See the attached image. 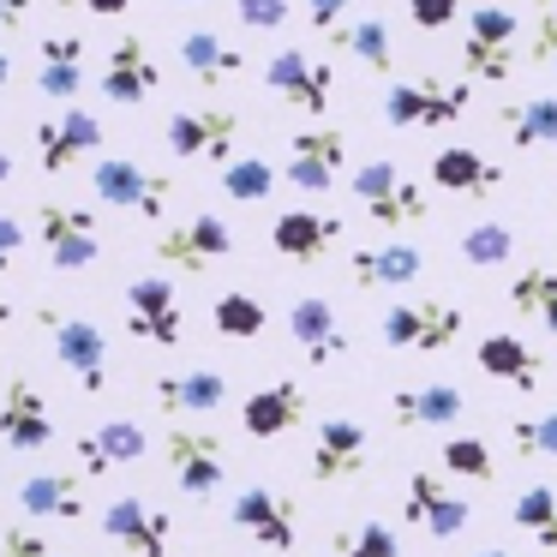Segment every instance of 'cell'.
<instances>
[{"mask_svg":"<svg viewBox=\"0 0 557 557\" xmlns=\"http://www.w3.org/2000/svg\"><path fill=\"white\" fill-rule=\"evenodd\" d=\"M157 85H162V66L150 61L145 37L121 30V37L109 42V54H102V66H97V97L114 102V109H138L145 97H157Z\"/></svg>","mask_w":557,"mask_h":557,"instance_id":"cell-13","label":"cell"},{"mask_svg":"<svg viewBox=\"0 0 557 557\" xmlns=\"http://www.w3.org/2000/svg\"><path fill=\"white\" fill-rule=\"evenodd\" d=\"M0 557H61V552L49 545V533L13 521V528H0Z\"/></svg>","mask_w":557,"mask_h":557,"instance_id":"cell-43","label":"cell"},{"mask_svg":"<svg viewBox=\"0 0 557 557\" xmlns=\"http://www.w3.org/2000/svg\"><path fill=\"white\" fill-rule=\"evenodd\" d=\"M461 7H468V0H408V18H413V30H425V37H432V30H444Z\"/></svg>","mask_w":557,"mask_h":557,"instance_id":"cell-46","label":"cell"},{"mask_svg":"<svg viewBox=\"0 0 557 557\" xmlns=\"http://www.w3.org/2000/svg\"><path fill=\"white\" fill-rule=\"evenodd\" d=\"M61 7H78V13H90V18H126L133 13V0H61Z\"/></svg>","mask_w":557,"mask_h":557,"instance_id":"cell-49","label":"cell"},{"mask_svg":"<svg viewBox=\"0 0 557 557\" xmlns=\"http://www.w3.org/2000/svg\"><path fill=\"white\" fill-rule=\"evenodd\" d=\"M354 0H306V18H312V30H324V37H336L342 25H348Z\"/></svg>","mask_w":557,"mask_h":557,"instance_id":"cell-47","label":"cell"},{"mask_svg":"<svg viewBox=\"0 0 557 557\" xmlns=\"http://www.w3.org/2000/svg\"><path fill=\"white\" fill-rule=\"evenodd\" d=\"M210 324H216V336H228V342H252V336H264L270 330V312H264V300L258 294H222L216 306H210Z\"/></svg>","mask_w":557,"mask_h":557,"instance_id":"cell-38","label":"cell"},{"mask_svg":"<svg viewBox=\"0 0 557 557\" xmlns=\"http://www.w3.org/2000/svg\"><path fill=\"white\" fill-rule=\"evenodd\" d=\"M401 516H408V528L432 533V540H456V533L468 528L473 504L456 492V485H444V473L413 468L408 485H401Z\"/></svg>","mask_w":557,"mask_h":557,"instance_id":"cell-15","label":"cell"},{"mask_svg":"<svg viewBox=\"0 0 557 557\" xmlns=\"http://www.w3.org/2000/svg\"><path fill=\"white\" fill-rule=\"evenodd\" d=\"M366 456H372V437H366V425L330 413V420H318V432H312L306 473H312L318 485H342V480H360V473H366Z\"/></svg>","mask_w":557,"mask_h":557,"instance_id":"cell-20","label":"cell"},{"mask_svg":"<svg viewBox=\"0 0 557 557\" xmlns=\"http://www.w3.org/2000/svg\"><path fill=\"white\" fill-rule=\"evenodd\" d=\"M473 360H480L485 377H497V384L521 389V396H533L545 377V360L528 348L521 336H504V330H492V336H480V348H473Z\"/></svg>","mask_w":557,"mask_h":557,"instance_id":"cell-29","label":"cell"},{"mask_svg":"<svg viewBox=\"0 0 557 557\" xmlns=\"http://www.w3.org/2000/svg\"><path fill=\"white\" fill-rule=\"evenodd\" d=\"M480 557H516V552H480Z\"/></svg>","mask_w":557,"mask_h":557,"instance_id":"cell-55","label":"cell"},{"mask_svg":"<svg viewBox=\"0 0 557 557\" xmlns=\"http://www.w3.org/2000/svg\"><path fill=\"white\" fill-rule=\"evenodd\" d=\"M288 336L312 366H330V360H342V354L354 348L348 330H342V318H336V306H330L324 294H300V300L288 306Z\"/></svg>","mask_w":557,"mask_h":557,"instance_id":"cell-24","label":"cell"},{"mask_svg":"<svg viewBox=\"0 0 557 557\" xmlns=\"http://www.w3.org/2000/svg\"><path fill=\"white\" fill-rule=\"evenodd\" d=\"M181 7H210V0H181Z\"/></svg>","mask_w":557,"mask_h":557,"instance_id":"cell-56","label":"cell"},{"mask_svg":"<svg viewBox=\"0 0 557 557\" xmlns=\"http://www.w3.org/2000/svg\"><path fill=\"white\" fill-rule=\"evenodd\" d=\"M181 66L193 85L216 90V85H234V78L246 73V54L234 49V42H222L216 30H186L181 37Z\"/></svg>","mask_w":557,"mask_h":557,"instance_id":"cell-31","label":"cell"},{"mask_svg":"<svg viewBox=\"0 0 557 557\" xmlns=\"http://www.w3.org/2000/svg\"><path fill=\"white\" fill-rule=\"evenodd\" d=\"M516 37H521V18L509 13V7H473L468 30H461V66H468L473 78H485V85H504L521 66Z\"/></svg>","mask_w":557,"mask_h":557,"instance_id":"cell-8","label":"cell"},{"mask_svg":"<svg viewBox=\"0 0 557 557\" xmlns=\"http://www.w3.org/2000/svg\"><path fill=\"white\" fill-rule=\"evenodd\" d=\"M264 90L300 114H330V102H336V66L306 49H276L264 61Z\"/></svg>","mask_w":557,"mask_h":557,"instance_id":"cell-10","label":"cell"},{"mask_svg":"<svg viewBox=\"0 0 557 557\" xmlns=\"http://www.w3.org/2000/svg\"><path fill=\"white\" fill-rule=\"evenodd\" d=\"M509 306L557 336V270L552 264H521L516 276H509Z\"/></svg>","mask_w":557,"mask_h":557,"instance_id":"cell-35","label":"cell"},{"mask_svg":"<svg viewBox=\"0 0 557 557\" xmlns=\"http://www.w3.org/2000/svg\"><path fill=\"white\" fill-rule=\"evenodd\" d=\"M37 90L49 102H61V109H78V90H85V37L78 30H49V37L37 42Z\"/></svg>","mask_w":557,"mask_h":557,"instance_id":"cell-25","label":"cell"},{"mask_svg":"<svg viewBox=\"0 0 557 557\" xmlns=\"http://www.w3.org/2000/svg\"><path fill=\"white\" fill-rule=\"evenodd\" d=\"M342 162H348V133H342V126H300V133L288 138V169H282V181H288L294 193L324 198L330 186L342 181Z\"/></svg>","mask_w":557,"mask_h":557,"instance_id":"cell-14","label":"cell"},{"mask_svg":"<svg viewBox=\"0 0 557 557\" xmlns=\"http://www.w3.org/2000/svg\"><path fill=\"white\" fill-rule=\"evenodd\" d=\"M13 181V157H7V150H0V186Z\"/></svg>","mask_w":557,"mask_h":557,"instance_id":"cell-52","label":"cell"},{"mask_svg":"<svg viewBox=\"0 0 557 557\" xmlns=\"http://www.w3.org/2000/svg\"><path fill=\"white\" fill-rule=\"evenodd\" d=\"M30 7H37V0H0V30H18L30 18Z\"/></svg>","mask_w":557,"mask_h":557,"instance_id":"cell-50","label":"cell"},{"mask_svg":"<svg viewBox=\"0 0 557 557\" xmlns=\"http://www.w3.org/2000/svg\"><path fill=\"white\" fill-rule=\"evenodd\" d=\"M126 330L150 348H181L186 336V312L181 294H174L169 276H133L126 282Z\"/></svg>","mask_w":557,"mask_h":557,"instance_id":"cell-16","label":"cell"},{"mask_svg":"<svg viewBox=\"0 0 557 557\" xmlns=\"http://www.w3.org/2000/svg\"><path fill=\"white\" fill-rule=\"evenodd\" d=\"M228 521L264 552H294L300 545V509H294V497L270 492V485H246L228 504Z\"/></svg>","mask_w":557,"mask_h":557,"instance_id":"cell-17","label":"cell"},{"mask_svg":"<svg viewBox=\"0 0 557 557\" xmlns=\"http://www.w3.org/2000/svg\"><path fill=\"white\" fill-rule=\"evenodd\" d=\"M437 468L456 473V480H480L485 485L497 473V456H492L485 437H444V444H437Z\"/></svg>","mask_w":557,"mask_h":557,"instance_id":"cell-41","label":"cell"},{"mask_svg":"<svg viewBox=\"0 0 557 557\" xmlns=\"http://www.w3.org/2000/svg\"><path fill=\"white\" fill-rule=\"evenodd\" d=\"M497 133H504L516 150L557 145V97H528V102H509V109H497Z\"/></svg>","mask_w":557,"mask_h":557,"instance_id":"cell-34","label":"cell"},{"mask_svg":"<svg viewBox=\"0 0 557 557\" xmlns=\"http://www.w3.org/2000/svg\"><path fill=\"white\" fill-rule=\"evenodd\" d=\"M90 193H97V205L145 216V222H162L174 205V181L157 169H145L138 157H102L97 169H90Z\"/></svg>","mask_w":557,"mask_h":557,"instance_id":"cell-5","label":"cell"},{"mask_svg":"<svg viewBox=\"0 0 557 557\" xmlns=\"http://www.w3.org/2000/svg\"><path fill=\"white\" fill-rule=\"evenodd\" d=\"M37 240H42V252H49V264L61 270V276H78V270H90L102 258L97 216L66 205V198H42L37 205Z\"/></svg>","mask_w":557,"mask_h":557,"instance_id":"cell-7","label":"cell"},{"mask_svg":"<svg viewBox=\"0 0 557 557\" xmlns=\"http://www.w3.org/2000/svg\"><path fill=\"white\" fill-rule=\"evenodd\" d=\"M306 420V389L294 377H276V384H258L252 396L240 401V432L258 437V444H276L294 425Z\"/></svg>","mask_w":557,"mask_h":557,"instance_id":"cell-23","label":"cell"},{"mask_svg":"<svg viewBox=\"0 0 557 557\" xmlns=\"http://www.w3.org/2000/svg\"><path fill=\"white\" fill-rule=\"evenodd\" d=\"M97 521L126 557H169V545H174V516L162 504H150V497H138V492L109 497Z\"/></svg>","mask_w":557,"mask_h":557,"instance_id":"cell-11","label":"cell"},{"mask_svg":"<svg viewBox=\"0 0 557 557\" xmlns=\"http://www.w3.org/2000/svg\"><path fill=\"white\" fill-rule=\"evenodd\" d=\"M456 252H461V264H473V270H497V264L516 258V228L485 216V222H473V228H461Z\"/></svg>","mask_w":557,"mask_h":557,"instance_id":"cell-37","label":"cell"},{"mask_svg":"<svg viewBox=\"0 0 557 557\" xmlns=\"http://www.w3.org/2000/svg\"><path fill=\"white\" fill-rule=\"evenodd\" d=\"M533 7H540V13H557V0H533Z\"/></svg>","mask_w":557,"mask_h":557,"instance_id":"cell-54","label":"cell"},{"mask_svg":"<svg viewBox=\"0 0 557 557\" xmlns=\"http://www.w3.org/2000/svg\"><path fill=\"white\" fill-rule=\"evenodd\" d=\"M282 174L270 169L264 157H234L228 169H222V198H234V205H264L270 193H276Z\"/></svg>","mask_w":557,"mask_h":557,"instance_id":"cell-40","label":"cell"},{"mask_svg":"<svg viewBox=\"0 0 557 557\" xmlns=\"http://www.w3.org/2000/svg\"><path fill=\"white\" fill-rule=\"evenodd\" d=\"M288 0H234V18H240L246 30H282L288 25Z\"/></svg>","mask_w":557,"mask_h":557,"instance_id":"cell-44","label":"cell"},{"mask_svg":"<svg viewBox=\"0 0 557 557\" xmlns=\"http://www.w3.org/2000/svg\"><path fill=\"white\" fill-rule=\"evenodd\" d=\"M318 557H401V540L389 521H360V528L330 533V545Z\"/></svg>","mask_w":557,"mask_h":557,"instance_id":"cell-39","label":"cell"},{"mask_svg":"<svg viewBox=\"0 0 557 557\" xmlns=\"http://www.w3.org/2000/svg\"><path fill=\"white\" fill-rule=\"evenodd\" d=\"M7 330H13V306H0V336H7Z\"/></svg>","mask_w":557,"mask_h":557,"instance_id":"cell-53","label":"cell"},{"mask_svg":"<svg viewBox=\"0 0 557 557\" xmlns=\"http://www.w3.org/2000/svg\"><path fill=\"white\" fill-rule=\"evenodd\" d=\"M348 193H354V205H360L366 216L377 222V228H413V222L432 216V198H425V186L413 181L408 169L384 162V157L360 162V169H354V181H348Z\"/></svg>","mask_w":557,"mask_h":557,"instance_id":"cell-2","label":"cell"},{"mask_svg":"<svg viewBox=\"0 0 557 557\" xmlns=\"http://www.w3.org/2000/svg\"><path fill=\"white\" fill-rule=\"evenodd\" d=\"M509 521H516L540 552L557 557V485H528V492L509 504Z\"/></svg>","mask_w":557,"mask_h":557,"instance_id":"cell-36","label":"cell"},{"mask_svg":"<svg viewBox=\"0 0 557 557\" xmlns=\"http://www.w3.org/2000/svg\"><path fill=\"white\" fill-rule=\"evenodd\" d=\"M473 90L468 78H444V73H413V78H396L384 90V121L396 133H432V126H456L468 114Z\"/></svg>","mask_w":557,"mask_h":557,"instance_id":"cell-1","label":"cell"},{"mask_svg":"<svg viewBox=\"0 0 557 557\" xmlns=\"http://www.w3.org/2000/svg\"><path fill=\"white\" fill-rule=\"evenodd\" d=\"M240 114L234 109H181L162 126V145L174 162H222L228 169L240 157Z\"/></svg>","mask_w":557,"mask_h":557,"instance_id":"cell-6","label":"cell"},{"mask_svg":"<svg viewBox=\"0 0 557 557\" xmlns=\"http://www.w3.org/2000/svg\"><path fill=\"white\" fill-rule=\"evenodd\" d=\"M0 444L30 456V449H49L54 444V408L25 372L0 384Z\"/></svg>","mask_w":557,"mask_h":557,"instance_id":"cell-18","label":"cell"},{"mask_svg":"<svg viewBox=\"0 0 557 557\" xmlns=\"http://www.w3.org/2000/svg\"><path fill=\"white\" fill-rule=\"evenodd\" d=\"M270 246L288 264H324L342 246V216H330V210H282L270 222Z\"/></svg>","mask_w":557,"mask_h":557,"instance_id":"cell-22","label":"cell"},{"mask_svg":"<svg viewBox=\"0 0 557 557\" xmlns=\"http://www.w3.org/2000/svg\"><path fill=\"white\" fill-rule=\"evenodd\" d=\"M228 252H234V228L216 210H193V216L169 222V228L157 234V258L169 270H181V276H205V270L222 264Z\"/></svg>","mask_w":557,"mask_h":557,"instance_id":"cell-9","label":"cell"},{"mask_svg":"<svg viewBox=\"0 0 557 557\" xmlns=\"http://www.w3.org/2000/svg\"><path fill=\"white\" fill-rule=\"evenodd\" d=\"M509 444H516L521 456H552L557 461V408L516 413V420H509Z\"/></svg>","mask_w":557,"mask_h":557,"instance_id":"cell-42","label":"cell"},{"mask_svg":"<svg viewBox=\"0 0 557 557\" xmlns=\"http://www.w3.org/2000/svg\"><path fill=\"white\" fill-rule=\"evenodd\" d=\"M425 270V252L408 240H389V246H360V252L348 258V282L354 288H408V282H420Z\"/></svg>","mask_w":557,"mask_h":557,"instance_id":"cell-28","label":"cell"},{"mask_svg":"<svg viewBox=\"0 0 557 557\" xmlns=\"http://www.w3.org/2000/svg\"><path fill=\"white\" fill-rule=\"evenodd\" d=\"M162 449H169V473H174V485H181V492L193 497V504H210V497L222 492V480H228V456H222V437H216V432L169 425Z\"/></svg>","mask_w":557,"mask_h":557,"instance_id":"cell-12","label":"cell"},{"mask_svg":"<svg viewBox=\"0 0 557 557\" xmlns=\"http://www.w3.org/2000/svg\"><path fill=\"white\" fill-rule=\"evenodd\" d=\"M157 401L162 413H216L228 401V377L210 366H186V372H162L157 377Z\"/></svg>","mask_w":557,"mask_h":557,"instance_id":"cell-32","label":"cell"},{"mask_svg":"<svg viewBox=\"0 0 557 557\" xmlns=\"http://www.w3.org/2000/svg\"><path fill=\"white\" fill-rule=\"evenodd\" d=\"M432 186L437 193H456V198L485 205V198L504 193V162L480 157V150H468V145H449V150L432 157Z\"/></svg>","mask_w":557,"mask_h":557,"instance_id":"cell-26","label":"cell"},{"mask_svg":"<svg viewBox=\"0 0 557 557\" xmlns=\"http://www.w3.org/2000/svg\"><path fill=\"white\" fill-rule=\"evenodd\" d=\"M7 85H13V54L0 49V90H7Z\"/></svg>","mask_w":557,"mask_h":557,"instance_id":"cell-51","label":"cell"},{"mask_svg":"<svg viewBox=\"0 0 557 557\" xmlns=\"http://www.w3.org/2000/svg\"><path fill=\"white\" fill-rule=\"evenodd\" d=\"M468 330V312L449 300H396L377 312V342L389 354H444Z\"/></svg>","mask_w":557,"mask_h":557,"instance_id":"cell-4","label":"cell"},{"mask_svg":"<svg viewBox=\"0 0 557 557\" xmlns=\"http://www.w3.org/2000/svg\"><path fill=\"white\" fill-rule=\"evenodd\" d=\"M468 413V396L461 384H413V389H396L389 396V420L401 432H432V425H456Z\"/></svg>","mask_w":557,"mask_h":557,"instance_id":"cell-27","label":"cell"},{"mask_svg":"<svg viewBox=\"0 0 557 557\" xmlns=\"http://www.w3.org/2000/svg\"><path fill=\"white\" fill-rule=\"evenodd\" d=\"M18 246H25V228H18V216H7V210H0V276L13 270Z\"/></svg>","mask_w":557,"mask_h":557,"instance_id":"cell-48","label":"cell"},{"mask_svg":"<svg viewBox=\"0 0 557 557\" xmlns=\"http://www.w3.org/2000/svg\"><path fill=\"white\" fill-rule=\"evenodd\" d=\"M145 449H150V432L138 420H126V413H114V420H102V425H90V432L73 437V461L90 480H109V473L145 461Z\"/></svg>","mask_w":557,"mask_h":557,"instance_id":"cell-19","label":"cell"},{"mask_svg":"<svg viewBox=\"0 0 557 557\" xmlns=\"http://www.w3.org/2000/svg\"><path fill=\"white\" fill-rule=\"evenodd\" d=\"M18 509L30 521H85L90 516V497L78 485V473H30L18 485Z\"/></svg>","mask_w":557,"mask_h":557,"instance_id":"cell-30","label":"cell"},{"mask_svg":"<svg viewBox=\"0 0 557 557\" xmlns=\"http://www.w3.org/2000/svg\"><path fill=\"white\" fill-rule=\"evenodd\" d=\"M330 42H336L342 54H354V61H360L366 73H396V37H389V25H384L377 13L348 18V25H342Z\"/></svg>","mask_w":557,"mask_h":557,"instance_id":"cell-33","label":"cell"},{"mask_svg":"<svg viewBox=\"0 0 557 557\" xmlns=\"http://www.w3.org/2000/svg\"><path fill=\"white\" fill-rule=\"evenodd\" d=\"M37 330L49 336L54 360L78 377L85 396H102V389H109V336H102L97 318L61 312V306H37Z\"/></svg>","mask_w":557,"mask_h":557,"instance_id":"cell-3","label":"cell"},{"mask_svg":"<svg viewBox=\"0 0 557 557\" xmlns=\"http://www.w3.org/2000/svg\"><path fill=\"white\" fill-rule=\"evenodd\" d=\"M528 66L557 78V13H533V42H528Z\"/></svg>","mask_w":557,"mask_h":557,"instance_id":"cell-45","label":"cell"},{"mask_svg":"<svg viewBox=\"0 0 557 557\" xmlns=\"http://www.w3.org/2000/svg\"><path fill=\"white\" fill-rule=\"evenodd\" d=\"M102 150V121L90 109H61L49 121H37V169L42 174H66L73 162Z\"/></svg>","mask_w":557,"mask_h":557,"instance_id":"cell-21","label":"cell"}]
</instances>
